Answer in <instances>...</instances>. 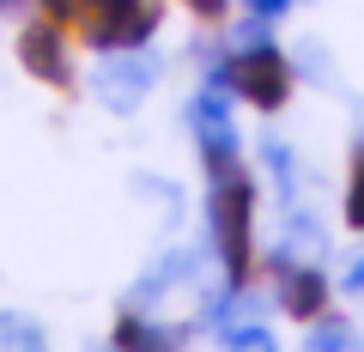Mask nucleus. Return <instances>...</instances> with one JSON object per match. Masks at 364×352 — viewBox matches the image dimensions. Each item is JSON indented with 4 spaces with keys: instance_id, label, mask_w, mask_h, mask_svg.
<instances>
[{
    "instance_id": "nucleus-3",
    "label": "nucleus",
    "mask_w": 364,
    "mask_h": 352,
    "mask_svg": "<svg viewBox=\"0 0 364 352\" xmlns=\"http://www.w3.org/2000/svg\"><path fill=\"white\" fill-rule=\"evenodd\" d=\"M67 18L91 49H146L158 31L152 0H67Z\"/></svg>"
},
{
    "instance_id": "nucleus-12",
    "label": "nucleus",
    "mask_w": 364,
    "mask_h": 352,
    "mask_svg": "<svg viewBox=\"0 0 364 352\" xmlns=\"http://www.w3.org/2000/svg\"><path fill=\"white\" fill-rule=\"evenodd\" d=\"M231 352H273V334L267 328H249V334H237V340H225Z\"/></svg>"
},
{
    "instance_id": "nucleus-4",
    "label": "nucleus",
    "mask_w": 364,
    "mask_h": 352,
    "mask_svg": "<svg viewBox=\"0 0 364 352\" xmlns=\"http://www.w3.org/2000/svg\"><path fill=\"white\" fill-rule=\"evenodd\" d=\"M18 67H25L31 79H43V85H55V92H67L73 85V67H67V37L55 18H31L25 31H18Z\"/></svg>"
},
{
    "instance_id": "nucleus-11",
    "label": "nucleus",
    "mask_w": 364,
    "mask_h": 352,
    "mask_svg": "<svg viewBox=\"0 0 364 352\" xmlns=\"http://www.w3.org/2000/svg\"><path fill=\"white\" fill-rule=\"evenodd\" d=\"M310 346H316V352H346L352 334H346V322H322V328L310 334Z\"/></svg>"
},
{
    "instance_id": "nucleus-6",
    "label": "nucleus",
    "mask_w": 364,
    "mask_h": 352,
    "mask_svg": "<svg viewBox=\"0 0 364 352\" xmlns=\"http://www.w3.org/2000/svg\"><path fill=\"white\" fill-rule=\"evenodd\" d=\"M146 92H152V61H146V55L116 49V61L97 73V97H104L109 110H134Z\"/></svg>"
},
{
    "instance_id": "nucleus-13",
    "label": "nucleus",
    "mask_w": 364,
    "mask_h": 352,
    "mask_svg": "<svg viewBox=\"0 0 364 352\" xmlns=\"http://www.w3.org/2000/svg\"><path fill=\"white\" fill-rule=\"evenodd\" d=\"M267 164H273V176H279V188H291V152L286 146H267Z\"/></svg>"
},
{
    "instance_id": "nucleus-14",
    "label": "nucleus",
    "mask_w": 364,
    "mask_h": 352,
    "mask_svg": "<svg viewBox=\"0 0 364 352\" xmlns=\"http://www.w3.org/2000/svg\"><path fill=\"white\" fill-rule=\"evenodd\" d=\"M188 6H195V18H207V25L225 18V0H188Z\"/></svg>"
},
{
    "instance_id": "nucleus-5",
    "label": "nucleus",
    "mask_w": 364,
    "mask_h": 352,
    "mask_svg": "<svg viewBox=\"0 0 364 352\" xmlns=\"http://www.w3.org/2000/svg\"><path fill=\"white\" fill-rule=\"evenodd\" d=\"M188 122H195V140H200V158H207V170H231L237 164V128H231V110H225L219 85H207V92L188 104Z\"/></svg>"
},
{
    "instance_id": "nucleus-17",
    "label": "nucleus",
    "mask_w": 364,
    "mask_h": 352,
    "mask_svg": "<svg viewBox=\"0 0 364 352\" xmlns=\"http://www.w3.org/2000/svg\"><path fill=\"white\" fill-rule=\"evenodd\" d=\"M49 6V18H67V0H43Z\"/></svg>"
},
{
    "instance_id": "nucleus-18",
    "label": "nucleus",
    "mask_w": 364,
    "mask_h": 352,
    "mask_svg": "<svg viewBox=\"0 0 364 352\" xmlns=\"http://www.w3.org/2000/svg\"><path fill=\"white\" fill-rule=\"evenodd\" d=\"M13 6H25V0H0V13H13Z\"/></svg>"
},
{
    "instance_id": "nucleus-7",
    "label": "nucleus",
    "mask_w": 364,
    "mask_h": 352,
    "mask_svg": "<svg viewBox=\"0 0 364 352\" xmlns=\"http://www.w3.org/2000/svg\"><path fill=\"white\" fill-rule=\"evenodd\" d=\"M279 304H286V316L310 322V316H322V304H328V279L316 274V267H286V279H279Z\"/></svg>"
},
{
    "instance_id": "nucleus-16",
    "label": "nucleus",
    "mask_w": 364,
    "mask_h": 352,
    "mask_svg": "<svg viewBox=\"0 0 364 352\" xmlns=\"http://www.w3.org/2000/svg\"><path fill=\"white\" fill-rule=\"evenodd\" d=\"M346 292H364V255L352 261V274H346Z\"/></svg>"
},
{
    "instance_id": "nucleus-2",
    "label": "nucleus",
    "mask_w": 364,
    "mask_h": 352,
    "mask_svg": "<svg viewBox=\"0 0 364 352\" xmlns=\"http://www.w3.org/2000/svg\"><path fill=\"white\" fill-rule=\"evenodd\" d=\"M207 85L243 97V104H255V110H286V97H291V67H286V55L273 49V43H249V49H237L231 61L213 67Z\"/></svg>"
},
{
    "instance_id": "nucleus-10",
    "label": "nucleus",
    "mask_w": 364,
    "mask_h": 352,
    "mask_svg": "<svg viewBox=\"0 0 364 352\" xmlns=\"http://www.w3.org/2000/svg\"><path fill=\"white\" fill-rule=\"evenodd\" d=\"M346 225L364 231V146L352 152V183H346Z\"/></svg>"
},
{
    "instance_id": "nucleus-8",
    "label": "nucleus",
    "mask_w": 364,
    "mask_h": 352,
    "mask_svg": "<svg viewBox=\"0 0 364 352\" xmlns=\"http://www.w3.org/2000/svg\"><path fill=\"white\" fill-rule=\"evenodd\" d=\"M116 352H182V334L164 322H140V316H122L116 322Z\"/></svg>"
},
{
    "instance_id": "nucleus-1",
    "label": "nucleus",
    "mask_w": 364,
    "mask_h": 352,
    "mask_svg": "<svg viewBox=\"0 0 364 352\" xmlns=\"http://www.w3.org/2000/svg\"><path fill=\"white\" fill-rule=\"evenodd\" d=\"M207 225H213V243H219L225 279H231V286H243V279H249V249H255V183H249L243 164L213 170Z\"/></svg>"
},
{
    "instance_id": "nucleus-9",
    "label": "nucleus",
    "mask_w": 364,
    "mask_h": 352,
    "mask_svg": "<svg viewBox=\"0 0 364 352\" xmlns=\"http://www.w3.org/2000/svg\"><path fill=\"white\" fill-rule=\"evenodd\" d=\"M0 346L6 352H49V340H43V328L25 322V316H0Z\"/></svg>"
},
{
    "instance_id": "nucleus-15",
    "label": "nucleus",
    "mask_w": 364,
    "mask_h": 352,
    "mask_svg": "<svg viewBox=\"0 0 364 352\" xmlns=\"http://www.w3.org/2000/svg\"><path fill=\"white\" fill-rule=\"evenodd\" d=\"M286 6H291V0H249V13H255V18H279Z\"/></svg>"
}]
</instances>
